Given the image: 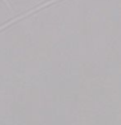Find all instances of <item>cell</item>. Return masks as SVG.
Listing matches in <instances>:
<instances>
[{
  "instance_id": "1",
  "label": "cell",
  "mask_w": 121,
  "mask_h": 125,
  "mask_svg": "<svg viewBox=\"0 0 121 125\" xmlns=\"http://www.w3.org/2000/svg\"><path fill=\"white\" fill-rule=\"evenodd\" d=\"M55 1H60V0H48V1H46V3H43V4H40V5H38V7H35V8H33V9H30V10H27L25 14H21V16H18V17H16L14 20H10V21H8L5 25H1L0 26V30H3V29H5L7 26H9V25H12L13 22H16V21H18V20H21V18H25L26 16H29V14H31L33 12H37V10H39V9H42V8H44V7H47V5H50V4H52V3H55Z\"/></svg>"
},
{
  "instance_id": "2",
  "label": "cell",
  "mask_w": 121,
  "mask_h": 125,
  "mask_svg": "<svg viewBox=\"0 0 121 125\" xmlns=\"http://www.w3.org/2000/svg\"><path fill=\"white\" fill-rule=\"evenodd\" d=\"M4 1H5V4H7V5H8V7H9V3H8V1H7V0H4Z\"/></svg>"
}]
</instances>
